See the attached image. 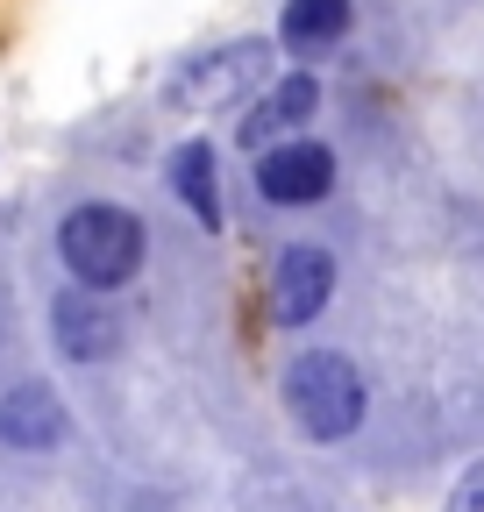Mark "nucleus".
Returning <instances> with one entry per match:
<instances>
[{
	"mask_svg": "<svg viewBox=\"0 0 484 512\" xmlns=\"http://www.w3.org/2000/svg\"><path fill=\"white\" fill-rule=\"evenodd\" d=\"M143 249H150L143 214L121 207V200H79L65 221H57V256H65L72 285L107 292V299L143 271Z\"/></svg>",
	"mask_w": 484,
	"mask_h": 512,
	"instance_id": "f257e3e1",
	"label": "nucleus"
},
{
	"mask_svg": "<svg viewBox=\"0 0 484 512\" xmlns=\"http://www.w3.org/2000/svg\"><path fill=\"white\" fill-rule=\"evenodd\" d=\"M285 413L299 420L307 441H349L371 413V392H363V370L342 349H299L285 363Z\"/></svg>",
	"mask_w": 484,
	"mask_h": 512,
	"instance_id": "f03ea898",
	"label": "nucleus"
},
{
	"mask_svg": "<svg viewBox=\"0 0 484 512\" xmlns=\"http://www.w3.org/2000/svg\"><path fill=\"white\" fill-rule=\"evenodd\" d=\"M250 185H257L264 207H321L335 192V150L314 143V136H285V143L257 150Z\"/></svg>",
	"mask_w": 484,
	"mask_h": 512,
	"instance_id": "7ed1b4c3",
	"label": "nucleus"
},
{
	"mask_svg": "<svg viewBox=\"0 0 484 512\" xmlns=\"http://www.w3.org/2000/svg\"><path fill=\"white\" fill-rule=\"evenodd\" d=\"M264 64H271V43H264V36H242V43H228V50L186 57V64L164 79V93H171L178 107H221V100H235L242 86H257Z\"/></svg>",
	"mask_w": 484,
	"mask_h": 512,
	"instance_id": "20e7f679",
	"label": "nucleus"
},
{
	"mask_svg": "<svg viewBox=\"0 0 484 512\" xmlns=\"http://www.w3.org/2000/svg\"><path fill=\"white\" fill-rule=\"evenodd\" d=\"M121 306L107 299V292H86V285H65L50 299V342H57V356L65 363H107V356H121Z\"/></svg>",
	"mask_w": 484,
	"mask_h": 512,
	"instance_id": "39448f33",
	"label": "nucleus"
},
{
	"mask_svg": "<svg viewBox=\"0 0 484 512\" xmlns=\"http://www.w3.org/2000/svg\"><path fill=\"white\" fill-rule=\"evenodd\" d=\"M335 299V256L321 242H285L271 264V320L278 328H307Z\"/></svg>",
	"mask_w": 484,
	"mask_h": 512,
	"instance_id": "423d86ee",
	"label": "nucleus"
},
{
	"mask_svg": "<svg viewBox=\"0 0 484 512\" xmlns=\"http://www.w3.org/2000/svg\"><path fill=\"white\" fill-rule=\"evenodd\" d=\"M321 114V79L314 72H292V79H278L250 114H242V128L235 136L250 143V150H271V143H285V136H299V128H307Z\"/></svg>",
	"mask_w": 484,
	"mask_h": 512,
	"instance_id": "0eeeda50",
	"label": "nucleus"
},
{
	"mask_svg": "<svg viewBox=\"0 0 484 512\" xmlns=\"http://www.w3.org/2000/svg\"><path fill=\"white\" fill-rule=\"evenodd\" d=\"M65 434H72V420H65V406H57L43 384H15V392H0V441H8L15 456H50Z\"/></svg>",
	"mask_w": 484,
	"mask_h": 512,
	"instance_id": "6e6552de",
	"label": "nucleus"
},
{
	"mask_svg": "<svg viewBox=\"0 0 484 512\" xmlns=\"http://www.w3.org/2000/svg\"><path fill=\"white\" fill-rule=\"evenodd\" d=\"M356 29V0H285L278 8V43L292 57H328Z\"/></svg>",
	"mask_w": 484,
	"mask_h": 512,
	"instance_id": "1a4fd4ad",
	"label": "nucleus"
},
{
	"mask_svg": "<svg viewBox=\"0 0 484 512\" xmlns=\"http://www.w3.org/2000/svg\"><path fill=\"white\" fill-rule=\"evenodd\" d=\"M171 192H178V207H186L207 235H221V171H214V143L193 136V143H178L171 164H164Z\"/></svg>",
	"mask_w": 484,
	"mask_h": 512,
	"instance_id": "9d476101",
	"label": "nucleus"
},
{
	"mask_svg": "<svg viewBox=\"0 0 484 512\" xmlns=\"http://www.w3.org/2000/svg\"><path fill=\"white\" fill-rule=\"evenodd\" d=\"M449 512H484V463H477V470L449 491Z\"/></svg>",
	"mask_w": 484,
	"mask_h": 512,
	"instance_id": "9b49d317",
	"label": "nucleus"
}]
</instances>
